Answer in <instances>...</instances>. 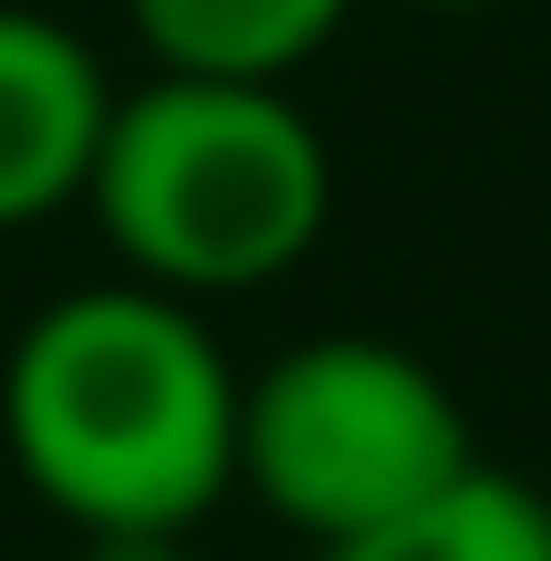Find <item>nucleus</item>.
Here are the masks:
<instances>
[{
    "mask_svg": "<svg viewBox=\"0 0 551 561\" xmlns=\"http://www.w3.org/2000/svg\"><path fill=\"white\" fill-rule=\"evenodd\" d=\"M104 115H115V73L94 42L53 11L0 0V229H42L83 208Z\"/></svg>",
    "mask_w": 551,
    "mask_h": 561,
    "instance_id": "obj_4",
    "label": "nucleus"
},
{
    "mask_svg": "<svg viewBox=\"0 0 551 561\" xmlns=\"http://www.w3.org/2000/svg\"><path fill=\"white\" fill-rule=\"evenodd\" d=\"M83 208L115 240L125 280L229 301L312 261L333 219V146L291 104V83L146 73L104 115Z\"/></svg>",
    "mask_w": 551,
    "mask_h": 561,
    "instance_id": "obj_2",
    "label": "nucleus"
},
{
    "mask_svg": "<svg viewBox=\"0 0 551 561\" xmlns=\"http://www.w3.org/2000/svg\"><path fill=\"white\" fill-rule=\"evenodd\" d=\"M354 0H125V32L146 42L157 73H240V83H291Z\"/></svg>",
    "mask_w": 551,
    "mask_h": 561,
    "instance_id": "obj_5",
    "label": "nucleus"
},
{
    "mask_svg": "<svg viewBox=\"0 0 551 561\" xmlns=\"http://www.w3.org/2000/svg\"><path fill=\"white\" fill-rule=\"evenodd\" d=\"M312 561H551V500L479 458L437 500L395 510V520L354 530V541H323Z\"/></svg>",
    "mask_w": 551,
    "mask_h": 561,
    "instance_id": "obj_6",
    "label": "nucleus"
},
{
    "mask_svg": "<svg viewBox=\"0 0 551 561\" xmlns=\"http://www.w3.org/2000/svg\"><path fill=\"white\" fill-rule=\"evenodd\" d=\"M73 561H198L187 530H73Z\"/></svg>",
    "mask_w": 551,
    "mask_h": 561,
    "instance_id": "obj_7",
    "label": "nucleus"
},
{
    "mask_svg": "<svg viewBox=\"0 0 551 561\" xmlns=\"http://www.w3.org/2000/svg\"><path fill=\"white\" fill-rule=\"evenodd\" d=\"M0 437L62 530H198L240 489V364L198 301L83 280L11 333Z\"/></svg>",
    "mask_w": 551,
    "mask_h": 561,
    "instance_id": "obj_1",
    "label": "nucleus"
},
{
    "mask_svg": "<svg viewBox=\"0 0 551 561\" xmlns=\"http://www.w3.org/2000/svg\"><path fill=\"white\" fill-rule=\"evenodd\" d=\"M416 11H490V0H416Z\"/></svg>",
    "mask_w": 551,
    "mask_h": 561,
    "instance_id": "obj_8",
    "label": "nucleus"
},
{
    "mask_svg": "<svg viewBox=\"0 0 551 561\" xmlns=\"http://www.w3.org/2000/svg\"><path fill=\"white\" fill-rule=\"evenodd\" d=\"M458 468H479L458 385L386 333H312L240 375V489L312 551L437 500Z\"/></svg>",
    "mask_w": 551,
    "mask_h": 561,
    "instance_id": "obj_3",
    "label": "nucleus"
}]
</instances>
